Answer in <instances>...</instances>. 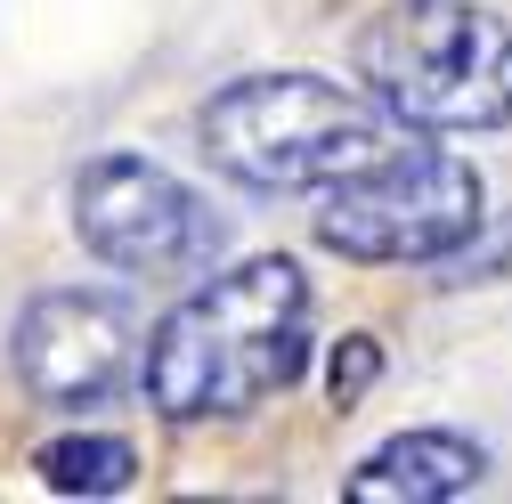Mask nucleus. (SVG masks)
Returning <instances> with one entry per match:
<instances>
[{"instance_id":"f257e3e1","label":"nucleus","mask_w":512,"mask_h":504,"mask_svg":"<svg viewBox=\"0 0 512 504\" xmlns=\"http://www.w3.org/2000/svg\"><path fill=\"white\" fill-rule=\"evenodd\" d=\"M301 366H309V277L285 252H261V261L204 277L147 334L139 391L163 423H212L293 391Z\"/></svg>"},{"instance_id":"f03ea898","label":"nucleus","mask_w":512,"mask_h":504,"mask_svg":"<svg viewBox=\"0 0 512 504\" xmlns=\"http://www.w3.org/2000/svg\"><path fill=\"white\" fill-rule=\"evenodd\" d=\"M196 139L212 171H228L252 196H326V187L407 155L423 131H407L374 90L326 74H244L204 98Z\"/></svg>"},{"instance_id":"7ed1b4c3","label":"nucleus","mask_w":512,"mask_h":504,"mask_svg":"<svg viewBox=\"0 0 512 504\" xmlns=\"http://www.w3.org/2000/svg\"><path fill=\"white\" fill-rule=\"evenodd\" d=\"M358 82L407 131H504L512 25L472 0H407L358 33Z\"/></svg>"},{"instance_id":"20e7f679","label":"nucleus","mask_w":512,"mask_h":504,"mask_svg":"<svg viewBox=\"0 0 512 504\" xmlns=\"http://www.w3.org/2000/svg\"><path fill=\"white\" fill-rule=\"evenodd\" d=\"M488 220V179L447 155V147H407L391 163H374L342 187L317 196V244L342 252L358 269H423L456 261Z\"/></svg>"},{"instance_id":"39448f33","label":"nucleus","mask_w":512,"mask_h":504,"mask_svg":"<svg viewBox=\"0 0 512 504\" xmlns=\"http://www.w3.org/2000/svg\"><path fill=\"white\" fill-rule=\"evenodd\" d=\"M74 236L122 277H204L228 252V220L147 155H90L74 171Z\"/></svg>"},{"instance_id":"423d86ee","label":"nucleus","mask_w":512,"mask_h":504,"mask_svg":"<svg viewBox=\"0 0 512 504\" xmlns=\"http://www.w3.org/2000/svg\"><path fill=\"white\" fill-rule=\"evenodd\" d=\"M9 366L17 383L57 407V415H90L139 391V366H147V326L122 293L98 285H49L17 309V334H9Z\"/></svg>"},{"instance_id":"0eeeda50","label":"nucleus","mask_w":512,"mask_h":504,"mask_svg":"<svg viewBox=\"0 0 512 504\" xmlns=\"http://www.w3.org/2000/svg\"><path fill=\"white\" fill-rule=\"evenodd\" d=\"M480 480H488V448L480 439L423 423V431L382 439L374 456H358L342 496L350 504H447V496H472Z\"/></svg>"},{"instance_id":"6e6552de","label":"nucleus","mask_w":512,"mask_h":504,"mask_svg":"<svg viewBox=\"0 0 512 504\" xmlns=\"http://www.w3.org/2000/svg\"><path fill=\"white\" fill-rule=\"evenodd\" d=\"M33 472H41L49 496H122L139 480V448L114 431H66L33 456Z\"/></svg>"},{"instance_id":"1a4fd4ad","label":"nucleus","mask_w":512,"mask_h":504,"mask_svg":"<svg viewBox=\"0 0 512 504\" xmlns=\"http://www.w3.org/2000/svg\"><path fill=\"white\" fill-rule=\"evenodd\" d=\"M374 374H382V342H374V334H342L334 358H326V399L350 415V407L374 391Z\"/></svg>"}]
</instances>
